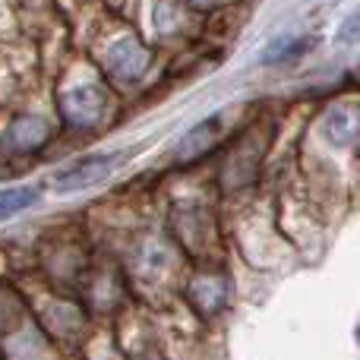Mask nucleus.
Returning a JSON list of instances; mask_svg holds the SVG:
<instances>
[{"label":"nucleus","instance_id":"8","mask_svg":"<svg viewBox=\"0 0 360 360\" xmlns=\"http://www.w3.org/2000/svg\"><path fill=\"white\" fill-rule=\"evenodd\" d=\"M256 136L259 133H250L234 149V155L228 158V165H224V184L228 186H243L253 180L256 168H259V158H262V143Z\"/></svg>","mask_w":360,"mask_h":360},{"label":"nucleus","instance_id":"2","mask_svg":"<svg viewBox=\"0 0 360 360\" xmlns=\"http://www.w3.org/2000/svg\"><path fill=\"white\" fill-rule=\"evenodd\" d=\"M101 67H105L108 79L117 82V86H139L152 67V51L133 32H117L101 51Z\"/></svg>","mask_w":360,"mask_h":360},{"label":"nucleus","instance_id":"13","mask_svg":"<svg viewBox=\"0 0 360 360\" xmlns=\"http://www.w3.org/2000/svg\"><path fill=\"white\" fill-rule=\"evenodd\" d=\"M193 6H199V10H202V6H209V4H215V0H190Z\"/></svg>","mask_w":360,"mask_h":360},{"label":"nucleus","instance_id":"14","mask_svg":"<svg viewBox=\"0 0 360 360\" xmlns=\"http://www.w3.org/2000/svg\"><path fill=\"white\" fill-rule=\"evenodd\" d=\"M357 338H360V329H357Z\"/></svg>","mask_w":360,"mask_h":360},{"label":"nucleus","instance_id":"7","mask_svg":"<svg viewBox=\"0 0 360 360\" xmlns=\"http://www.w3.org/2000/svg\"><path fill=\"white\" fill-rule=\"evenodd\" d=\"M218 133H221V120L218 117H209V120H202V124H196L174 146V165H196L199 158H205L215 149Z\"/></svg>","mask_w":360,"mask_h":360},{"label":"nucleus","instance_id":"5","mask_svg":"<svg viewBox=\"0 0 360 360\" xmlns=\"http://www.w3.org/2000/svg\"><path fill=\"white\" fill-rule=\"evenodd\" d=\"M120 165V155H89L79 158L76 165H70L67 171H60L54 180V186L60 193H73V190H86V186L101 184L114 168Z\"/></svg>","mask_w":360,"mask_h":360},{"label":"nucleus","instance_id":"6","mask_svg":"<svg viewBox=\"0 0 360 360\" xmlns=\"http://www.w3.org/2000/svg\"><path fill=\"white\" fill-rule=\"evenodd\" d=\"M228 278L218 272H199L186 285V297L202 316H215L224 304H228Z\"/></svg>","mask_w":360,"mask_h":360},{"label":"nucleus","instance_id":"4","mask_svg":"<svg viewBox=\"0 0 360 360\" xmlns=\"http://www.w3.org/2000/svg\"><path fill=\"white\" fill-rule=\"evenodd\" d=\"M319 136L332 149H351L360 143V108L357 105H335L319 120Z\"/></svg>","mask_w":360,"mask_h":360},{"label":"nucleus","instance_id":"11","mask_svg":"<svg viewBox=\"0 0 360 360\" xmlns=\"http://www.w3.org/2000/svg\"><path fill=\"white\" fill-rule=\"evenodd\" d=\"M35 202H38L35 186H10V190H0V221L19 215V212H25Z\"/></svg>","mask_w":360,"mask_h":360},{"label":"nucleus","instance_id":"10","mask_svg":"<svg viewBox=\"0 0 360 360\" xmlns=\"http://www.w3.org/2000/svg\"><path fill=\"white\" fill-rule=\"evenodd\" d=\"M310 41L304 35H281L262 51V63H288V60H297V57L307 54Z\"/></svg>","mask_w":360,"mask_h":360},{"label":"nucleus","instance_id":"12","mask_svg":"<svg viewBox=\"0 0 360 360\" xmlns=\"http://www.w3.org/2000/svg\"><path fill=\"white\" fill-rule=\"evenodd\" d=\"M338 41L342 44H357L360 41V13L351 19H345L342 25H338Z\"/></svg>","mask_w":360,"mask_h":360},{"label":"nucleus","instance_id":"3","mask_svg":"<svg viewBox=\"0 0 360 360\" xmlns=\"http://www.w3.org/2000/svg\"><path fill=\"white\" fill-rule=\"evenodd\" d=\"M51 143V124L38 114H19L4 133V149L13 155H32Z\"/></svg>","mask_w":360,"mask_h":360},{"label":"nucleus","instance_id":"9","mask_svg":"<svg viewBox=\"0 0 360 360\" xmlns=\"http://www.w3.org/2000/svg\"><path fill=\"white\" fill-rule=\"evenodd\" d=\"M190 25V6L180 0H158L155 4V29L158 35L174 38Z\"/></svg>","mask_w":360,"mask_h":360},{"label":"nucleus","instance_id":"1","mask_svg":"<svg viewBox=\"0 0 360 360\" xmlns=\"http://www.w3.org/2000/svg\"><path fill=\"white\" fill-rule=\"evenodd\" d=\"M57 108L70 130H95L111 114V92L98 76H79L60 86Z\"/></svg>","mask_w":360,"mask_h":360}]
</instances>
